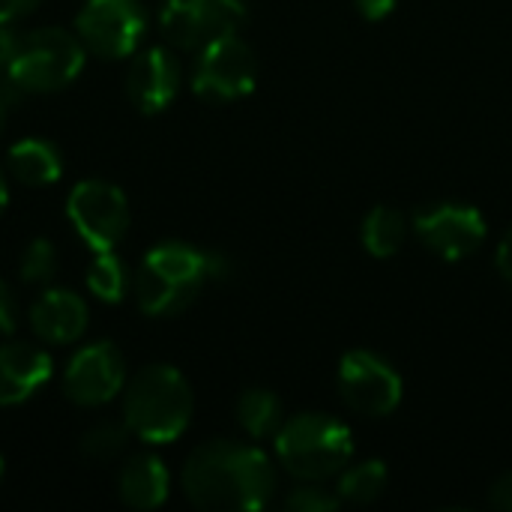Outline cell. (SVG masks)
I'll return each mask as SVG.
<instances>
[{
	"label": "cell",
	"mask_w": 512,
	"mask_h": 512,
	"mask_svg": "<svg viewBox=\"0 0 512 512\" xmlns=\"http://www.w3.org/2000/svg\"><path fill=\"white\" fill-rule=\"evenodd\" d=\"M210 279L207 252H198L186 243H162L153 246L135 276L138 306L150 318L180 315L195 303L201 288Z\"/></svg>",
	"instance_id": "obj_3"
},
{
	"label": "cell",
	"mask_w": 512,
	"mask_h": 512,
	"mask_svg": "<svg viewBox=\"0 0 512 512\" xmlns=\"http://www.w3.org/2000/svg\"><path fill=\"white\" fill-rule=\"evenodd\" d=\"M399 0H354L357 12L366 18V21H384L393 9H396Z\"/></svg>",
	"instance_id": "obj_27"
},
{
	"label": "cell",
	"mask_w": 512,
	"mask_h": 512,
	"mask_svg": "<svg viewBox=\"0 0 512 512\" xmlns=\"http://www.w3.org/2000/svg\"><path fill=\"white\" fill-rule=\"evenodd\" d=\"M387 489V465L381 459H366L348 468H342V474L336 477V495L342 498V504H375Z\"/></svg>",
	"instance_id": "obj_20"
},
{
	"label": "cell",
	"mask_w": 512,
	"mask_h": 512,
	"mask_svg": "<svg viewBox=\"0 0 512 512\" xmlns=\"http://www.w3.org/2000/svg\"><path fill=\"white\" fill-rule=\"evenodd\" d=\"M168 468L156 459V456H135L123 465L120 480H117V492L120 501L132 510H156L165 504L168 498Z\"/></svg>",
	"instance_id": "obj_16"
},
{
	"label": "cell",
	"mask_w": 512,
	"mask_h": 512,
	"mask_svg": "<svg viewBox=\"0 0 512 512\" xmlns=\"http://www.w3.org/2000/svg\"><path fill=\"white\" fill-rule=\"evenodd\" d=\"M336 390L342 402L363 417H387L402 402L399 372L372 351H348L339 360Z\"/></svg>",
	"instance_id": "obj_7"
},
{
	"label": "cell",
	"mask_w": 512,
	"mask_h": 512,
	"mask_svg": "<svg viewBox=\"0 0 512 512\" xmlns=\"http://www.w3.org/2000/svg\"><path fill=\"white\" fill-rule=\"evenodd\" d=\"M87 288L102 303H120L129 288V273H126L123 261L111 252H96V258L87 270Z\"/></svg>",
	"instance_id": "obj_21"
},
{
	"label": "cell",
	"mask_w": 512,
	"mask_h": 512,
	"mask_svg": "<svg viewBox=\"0 0 512 512\" xmlns=\"http://www.w3.org/2000/svg\"><path fill=\"white\" fill-rule=\"evenodd\" d=\"M9 168L24 186H48L63 174V156L51 141L24 138L9 150Z\"/></svg>",
	"instance_id": "obj_17"
},
{
	"label": "cell",
	"mask_w": 512,
	"mask_h": 512,
	"mask_svg": "<svg viewBox=\"0 0 512 512\" xmlns=\"http://www.w3.org/2000/svg\"><path fill=\"white\" fill-rule=\"evenodd\" d=\"M66 213L93 252H111L129 228L126 195L105 180H81L69 195Z\"/></svg>",
	"instance_id": "obj_8"
},
{
	"label": "cell",
	"mask_w": 512,
	"mask_h": 512,
	"mask_svg": "<svg viewBox=\"0 0 512 512\" xmlns=\"http://www.w3.org/2000/svg\"><path fill=\"white\" fill-rule=\"evenodd\" d=\"M30 327L42 342H51V345L78 342L87 330V303L72 291L51 288L33 303Z\"/></svg>",
	"instance_id": "obj_15"
},
{
	"label": "cell",
	"mask_w": 512,
	"mask_h": 512,
	"mask_svg": "<svg viewBox=\"0 0 512 512\" xmlns=\"http://www.w3.org/2000/svg\"><path fill=\"white\" fill-rule=\"evenodd\" d=\"M180 486L198 510L255 512L273 501L276 468L252 444L210 441L186 459Z\"/></svg>",
	"instance_id": "obj_1"
},
{
	"label": "cell",
	"mask_w": 512,
	"mask_h": 512,
	"mask_svg": "<svg viewBox=\"0 0 512 512\" xmlns=\"http://www.w3.org/2000/svg\"><path fill=\"white\" fill-rule=\"evenodd\" d=\"M15 333V300L9 294V288L0 282V336Z\"/></svg>",
	"instance_id": "obj_29"
},
{
	"label": "cell",
	"mask_w": 512,
	"mask_h": 512,
	"mask_svg": "<svg viewBox=\"0 0 512 512\" xmlns=\"http://www.w3.org/2000/svg\"><path fill=\"white\" fill-rule=\"evenodd\" d=\"M18 93H21V90H18V87L12 84V78L6 75V81L0 84V132H3V123H6V111H9V105L18 99Z\"/></svg>",
	"instance_id": "obj_31"
},
{
	"label": "cell",
	"mask_w": 512,
	"mask_h": 512,
	"mask_svg": "<svg viewBox=\"0 0 512 512\" xmlns=\"http://www.w3.org/2000/svg\"><path fill=\"white\" fill-rule=\"evenodd\" d=\"M489 504H492L495 510L512 512V471L501 474V477L492 483V489H489Z\"/></svg>",
	"instance_id": "obj_26"
},
{
	"label": "cell",
	"mask_w": 512,
	"mask_h": 512,
	"mask_svg": "<svg viewBox=\"0 0 512 512\" xmlns=\"http://www.w3.org/2000/svg\"><path fill=\"white\" fill-rule=\"evenodd\" d=\"M0 477H3V459H0Z\"/></svg>",
	"instance_id": "obj_33"
},
{
	"label": "cell",
	"mask_w": 512,
	"mask_h": 512,
	"mask_svg": "<svg viewBox=\"0 0 512 512\" xmlns=\"http://www.w3.org/2000/svg\"><path fill=\"white\" fill-rule=\"evenodd\" d=\"M39 6V0H0V21H15L30 15Z\"/></svg>",
	"instance_id": "obj_30"
},
{
	"label": "cell",
	"mask_w": 512,
	"mask_h": 512,
	"mask_svg": "<svg viewBox=\"0 0 512 512\" xmlns=\"http://www.w3.org/2000/svg\"><path fill=\"white\" fill-rule=\"evenodd\" d=\"M192 420V387L174 366L141 369L123 396V423L147 444L177 441Z\"/></svg>",
	"instance_id": "obj_2"
},
{
	"label": "cell",
	"mask_w": 512,
	"mask_h": 512,
	"mask_svg": "<svg viewBox=\"0 0 512 512\" xmlns=\"http://www.w3.org/2000/svg\"><path fill=\"white\" fill-rule=\"evenodd\" d=\"M180 90V63L168 48L138 51L126 72V93L144 114L165 111Z\"/></svg>",
	"instance_id": "obj_12"
},
{
	"label": "cell",
	"mask_w": 512,
	"mask_h": 512,
	"mask_svg": "<svg viewBox=\"0 0 512 512\" xmlns=\"http://www.w3.org/2000/svg\"><path fill=\"white\" fill-rule=\"evenodd\" d=\"M84 42L60 27L21 36L18 54L6 75L21 93H51L78 78L84 69Z\"/></svg>",
	"instance_id": "obj_5"
},
{
	"label": "cell",
	"mask_w": 512,
	"mask_h": 512,
	"mask_svg": "<svg viewBox=\"0 0 512 512\" xmlns=\"http://www.w3.org/2000/svg\"><path fill=\"white\" fill-rule=\"evenodd\" d=\"M258 57L237 33L216 36L198 54L192 72V90L207 102H234L255 90Z\"/></svg>",
	"instance_id": "obj_6"
},
{
	"label": "cell",
	"mask_w": 512,
	"mask_h": 512,
	"mask_svg": "<svg viewBox=\"0 0 512 512\" xmlns=\"http://www.w3.org/2000/svg\"><path fill=\"white\" fill-rule=\"evenodd\" d=\"M285 507L291 512H333L342 507V498L321 483H306L285 498Z\"/></svg>",
	"instance_id": "obj_24"
},
{
	"label": "cell",
	"mask_w": 512,
	"mask_h": 512,
	"mask_svg": "<svg viewBox=\"0 0 512 512\" xmlns=\"http://www.w3.org/2000/svg\"><path fill=\"white\" fill-rule=\"evenodd\" d=\"M273 441L279 465L303 483L339 477L354 456L351 429L330 414H297L282 423Z\"/></svg>",
	"instance_id": "obj_4"
},
{
	"label": "cell",
	"mask_w": 512,
	"mask_h": 512,
	"mask_svg": "<svg viewBox=\"0 0 512 512\" xmlns=\"http://www.w3.org/2000/svg\"><path fill=\"white\" fill-rule=\"evenodd\" d=\"M6 201H9V189H6V180H3V174H0V213H3V207H6Z\"/></svg>",
	"instance_id": "obj_32"
},
{
	"label": "cell",
	"mask_w": 512,
	"mask_h": 512,
	"mask_svg": "<svg viewBox=\"0 0 512 512\" xmlns=\"http://www.w3.org/2000/svg\"><path fill=\"white\" fill-rule=\"evenodd\" d=\"M237 423L240 429L255 438V441H264V438H276L282 423H285V408H282V399L273 393V390H261V387H252L246 390L240 399H237Z\"/></svg>",
	"instance_id": "obj_19"
},
{
	"label": "cell",
	"mask_w": 512,
	"mask_h": 512,
	"mask_svg": "<svg viewBox=\"0 0 512 512\" xmlns=\"http://www.w3.org/2000/svg\"><path fill=\"white\" fill-rule=\"evenodd\" d=\"M54 273H57V249L45 237H36L21 255V279L27 285H48Z\"/></svg>",
	"instance_id": "obj_23"
},
{
	"label": "cell",
	"mask_w": 512,
	"mask_h": 512,
	"mask_svg": "<svg viewBox=\"0 0 512 512\" xmlns=\"http://www.w3.org/2000/svg\"><path fill=\"white\" fill-rule=\"evenodd\" d=\"M18 45H21V33L12 27V21H0V72L12 66Z\"/></svg>",
	"instance_id": "obj_25"
},
{
	"label": "cell",
	"mask_w": 512,
	"mask_h": 512,
	"mask_svg": "<svg viewBox=\"0 0 512 512\" xmlns=\"http://www.w3.org/2000/svg\"><path fill=\"white\" fill-rule=\"evenodd\" d=\"M75 30L87 51L99 57H126L138 51L147 15L141 0H87Z\"/></svg>",
	"instance_id": "obj_9"
},
{
	"label": "cell",
	"mask_w": 512,
	"mask_h": 512,
	"mask_svg": "<svg viewBox=\"0 0 512 512\" xmlns=\"http://www.w3.org/2000/svg\"><path fill=\"white\" fill-rule=\"evenodd\" d=\"M417 240L441 261H462L474 255L486 240V219L471 204H432L411 222Z\"/></svg>",
	"instance_id": "obj_10"
},
{
	"label": "cell",
	"mask_w": 512,
	"mask_h": 512,
	"mask_svg": "<svg viewBox=\"0 0 512 512\" xmlns=\"http://www.w3.org/2000/svg\"><path fill=\"white\" fill-rule=\"evenodd\" d=\"M126 381V363L123 354L111 342H93L66 366V393L75 405L96 408L111 402Z\"/></svg>",
	"instance_id": "obj_11"
},
{
	"label": "cell",
	"mask_w": 512,
	"mask_h": 512,
	"mask_svg": "<svg viewBox=\"0 0 512 512\" xmlns=\"http://www.w3.org/2000/svg\"><path fill=\"white\" fill-rule=\"evenodd\" d=\"M495 267H498V273H501V279L512 285V228L501 237V243H498V252H495Z\"/></svg>",
	"instance_id": "obj_28"
},
{
	"label": "cell",
	"mask_w": 512,
	"mask_h": 512,
	"mask_svg": "<svg viewBox=\"0 0 512 512\" xmlns=\"http://www.w3.org/2000/svg\"><path fill=\"white\" fill-rule=\"evenodd\" d=\"M408 237V219L402 216V210L378 204L366 213L363 225H360V243L372 258H393Z\"/></svg>",
	"instance_id": "obj_18"
},
{
	"label": "cell",
	"mask_w": 512,
	"mask_h": 512,
	"mask_svg": "<svg viewBox=\"0 0 512 512\" xmlns=\"http://www.w3.org/2000/svg\"><path fill=\"white\" fill-rule=\"evenodd\" d=\"M162 30L168 42L183 51L204 48L216 36L237 33L222 0H165Z\"/></svg>",
	"instance_id": "obj_13"
},
{
	"label": "cell",
	"mask_w": 512,
	"mask_h": 512,
	"mask_svg": "<svg viewBox=\"0 0 512 512\" xmlns=\"http://www.w3.org/2000/svg\"><path fill=\"white\" fill-rule=\"evenodd\" d=\"M129 426L126 423H99V426H93L87 435H84V441H81V450H84V456L87 459H99V462H108V459H114L117 453H123V447L129 444Z\"/></svg>",
	"instance_id": "obj_22"
},
{
	"label": "cell",
	"mask_w": 512,
	"mask_h": 512,
	"mask_svg": "<svg viewBox=\"0 0 512 512\" xmlns=\"http://www.w3.org/2000/svg\"><path fill=\"white\" fill-rule=\"evenodd\" d=\"M51 378V357L27 342L0 345V408L27 402Z\"/></svg>",
	"instance_id": "obj_14"
}]
</instances>
